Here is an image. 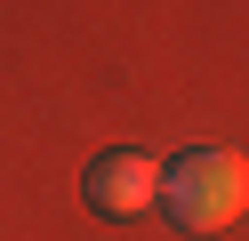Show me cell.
Segmentation results:
<instances>
[{
  "instance_id": "7a4b0ae2",
  "label": "cell",
  "mask_w": 249,
  "mask_h": 241,
  "mask_svg": "<svg viewBox=\"0 0 249 241\" xmlns=\"http://www.w3.org/2000/svg\"><path fill=\"white\" fill-rule=\"evenodd\" d=\"M81 193H89V209H97V217H145V209L161 201V161L137 153V145H113V153L89 161Z\"/></svg>"
},
{
  "instance_id": "6da1fadb",
  "label": "cell",
  "mask_w": 249,
  "mask_h": 241,
  "mask_svg": "<svg viewBox=\"0 0 249 241\" xmlns=\"http://www.w3.org/2000/svg\"><path fill=\"white\" fill-rule=\"evenodd\" d=\"M241 201H249V169L225 145H193V153L161 161V201L153 209H169L185 233H225L241 217Z\"/></svg>"
}]
</instances>
